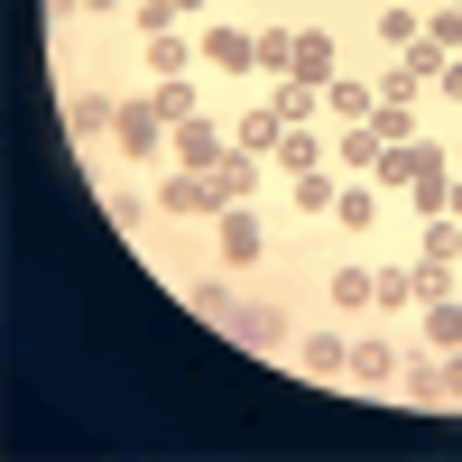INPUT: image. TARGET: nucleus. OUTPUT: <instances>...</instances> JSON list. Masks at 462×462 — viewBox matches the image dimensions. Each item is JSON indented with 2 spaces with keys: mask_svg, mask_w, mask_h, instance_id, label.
Listing matches in <instances>:
<instances>
[{
  "mask_svg": "<svg viewBox=\"0 0 462 462\" xmlns=\"http://www.w3.org/2000/svg\"><path fill=\"white\" fill-rule=\"evenodd\" d=\"M204 250H213L222 278L259 287V278H268V250H278V213H268V204H222V213L204 222Z\"/></svg>",
  "mask_w": 462,
  "mask_h": 462,
  "instance_id": "obj_1",
  "label": "nucleus"
},
{
  "mask_svg": "<svg viewBox=\"0 0 462 462\" xmlns=\"http://www.w3.org/2000/svg\"><path fill=\"white\" fill-rule=\"evenodd\" d=\"M241 352H259V361H287V342H296V324H305V305L296 296H278V287H231V305L213 315Z\"/></svg>",
  "mask_w": 462,
  "mask_h": 462,
  "instance_id": "obj_2",
  "label": "nucleus"
},
{
  "mask_svg": "<svg viewBox=\"0 0 462 462\" xmlns=\"http://www.w3.org/2000/svg\"><path fill=\"white\" fill-rule=\"evenodd\" d=\"M84 167H130V176H158L167 167V111L148 102V84L121 93V121H111L102 148H84Z\"/></svg>",
  "mask_w": 462,
  "mask_h": 462,
  "instance_id": "obj_3",
  "label": "nucleus"
},
{
  "mask_svg": "<svg viewBox=\"0 0 462 462\" xmlns=\"http://www.w3.org/2000/svg\"><path fill=\"white\" fill-rule=\"evenodd\" d=\"M315 315H333V324H379V250H324V268H315Z\"/></svg>",
  "mask_w": 462,
  "mask_h": 462,
  "instance_id": "obj_4",
  "label": "nucleus"
},
{
  "mask_svg": "<svg viewBox=\"0 0 462 462\" xmlns=\"http://www.w3.org/2000/svg\"><path fill=\"white\" fill-rule=\"evenodd\" d=\"M195 65L213 74V84H259V37H250V19L241 10L195 19Z\"/></svg>",
  "mask_w": 462,
  "mask_h": 462,
  "instance_id": "obj_5",
  "label": "nucleus"
},
{
  "mask_svg": "<svg viewBox=\"0 0 462 462\" xmlns=\"http://www.w3.org/2000/svg\"><path fill=\"white\" fill-rule=\"evenodd\" d=\"M287 370H296V379H315V389H342V379H352V324L305 315L296 342H287Z\"/></svg>",
  "mask_w": 462,
  "mask_h": 462,
  "instance_id": "obj_6",
  "label": "nucleus"
},
{
  "mask_svg": "<svg viewBox=\"0 0 462 462\" xmlns=\"http://www.w3.org/2000/svg\"><path fill=\"white\" fill-rule=\"evenodd\" d=\"M121 93H130V84H102V74H84V84H56L74 158H84V148H102V139H111V121H121Z\"/></svg>",
  "mask_w": 462,
  "mask_h": 462,
  "instance_id": "obj_7",
  "label": "nucleus"
},
{
  "mask_svg": "<svg viewBox=\"0 0 462 462\" xmlns=\"http://www.w3.org/2000/svg\"><path fill=\"white\" fill-rule=\"evenodd\" d=\"M398 370H407L398 324H361L352 333V379H342V389H352V398H398Z\"/></svg>",
  "mask_w": 462,
  "mask_h": 462,
  "instance_id": "obj_8",
  "label": "nucleus"
},
{
  "mask_svg": "<svg viewBox=\"0 0 462 462\" xmlns=\"http://www.w3.org/2000/svg\"><path fill=\"white\" fill-rule=\"evenodd\" d=\"M148 195H158V222H213V213H222V185L195 176V167H158V176H148Z\"/></svg>",
  "mask_w": 462,
  "mask_h": 462,
  "instance_id": "obj_9",
  "label": "nucleus"
},
{
  "mask_svg": "<svg viewBox=\"0 0 462 462\" xmlns=\"http://www.w3.org/2000/svg\"><path fill=\"white\" fill-rule=\"evenodd\" d=\"M222 158H231V111H195V121H176V130H167V167L213 176Z\"/></svg>",
  "mask_w": 462,
  "mask_h": 462,
  "instance_id": "obj_10",
  "label": "nucleus"
},
{
  "mask_svg": "<svg viewBox=\"0 0 462 462\" xmlns=\"http://www.w3.org/2000/svg\"><path fill=\"white\" fill-rule=\"evenodd\" d=\"M333 195H342V167L324 158V167H305V176H287L278 195H268V213H278V222H333Z\"/></svg>",
  "mask_w": 462,
  "mask_h": 462,
  "instance_id": "obj_11",
  "label": "nucleus"
},
{
  "mask_svg": "<svg viewBox=\"0 0 462 462\" xmlns=\"http://www.w3.org/2000/svg\"><path fill=\"white\" fill-rule=\"evenodd\" d=\"M130 74H139V84H167V74H204V65H195V28L139 37V47H130Z\"/></svg>",
  "mask_w": 462,
  "mask_h": 462,
  "instance_id": "obj_12",
  "label": "nucleus"
},
{
  "mask_svg": "<svg viewBox=\"0 0 462 462\" xmlns=\"http://www.w3.org/2000/svg\"><path fill=\"white\" fill-rule=\"evenodd\" d=\"M213 185H222V204H268V195H278V167L250 158V148H231V158L213 167Z\"/></svg>",
  "mask_w": 462,
  "mask_h": 462,
  "instance_id": "obj_13",
  "label": "nucleus"
},
{
  "mask_svg": "<svg viewBox=\"0 0 462 462\" xmlns=\"http://www.w3.org/2000/svg\"><path fill=\"white\" fill-rule=\"evenodd\" d=\"M370 111H379L370 65H352V74H333V84H324V130H352V121H370Z\"/></svg>",
  "mask_w": 462,
  "mask_h": 462,
  "instance_id": "obj_14",
  "label": "nucleus"
},
{
  "mask_svg": "<svg viewBox=\"0 0 462 462\" xmlns=\"http://www.w3.org/2000/svg\"><path fill=\"white\" fill-rule=\"evenodd\" d=\"M416 305H426V296H416V259L407 250H379V324H407Z\"/></svg>",
  "mask_w": 462,
  "mask_h": 462,
  "instance_id": "obj_15",
  "label": "nucleus"
},
{
  "mask_svg": "<svg viewBox=\"0 0 462 462\" xmlns=\"http://www.w3.org/2000/svg\"><path fill=\"white\" fill-rule=\"evenodd\" d=\"M250 37H259V84H278V74L296 65V10H259Z\"/></svg>",
  "mask_w": 462,
  "mask_h": 462,
  "instance_id": "obj_16",
  "label": "nucleus"
},
{
  "mask_svg": "<svg viewBox=\"0 0 462 462\" xmlns=\"http://www.w3.org/2000/svg\"><path fill=\"white\" fill-rule=\"evenodd\" d=\"M379 158H389V139H379L370 121H352V130H333V167H342V176H379Z\"/></svg>",
  "mask_w": 462,
  "mask_h": 462,
  "instance_id": "obj_17",
  "label": "nucleus"
},
{
  "mask_svg": "<svg viewBox=\"0 0 462 462\" xmlns=\"http://www.w3.org/2000/svg\"><path fill=\"white\" fill-rule=\"evenodd\" d=\"M130 37H167V28H195V19H185L176 10V0H130V19H121Z\"/></svg>",
  "mask_w": 462,
  "mask_h": 462,
  "instance_id": "obj_18",
  "label": "nucleus"
},
{
  "mask_svg": "<svg viewBox=\"0 0 462 462\" xmlns=\"http://www.w3.org/2000/svg\"><path fill=\"white\" fill-rule=\"evenodd\" d=\"M426 47L462 56V0H426Z\"/></svg>",
  "mask_w": 462,
  "mask_h": 462,
  "instance_id": "obj_19",
  "label": "nucleus"
},
{
  "mask_svg": "<svg viewBox=\"0 0 462 462\" xmlns=\"http://www.w3.org/2000/svg\"><path fill=\"white\" fill-rule=\"evenodd\" d=\"M426 102L444 111V121L462 111V56H444V65H435V84H426Z\"/></svg>",
  "mask_w": 462,
  "mask_h": 462,
  "instance_id": "obj_20",
  "label": "nucleus"
},
{
  "mask_svg": "<svg viewBox=\"0 0 462 462\" xmlns=\"http://www.w3.org/2000/svg\"><path fill=\"white\" fill-rule=\"evenodd\" d=\"M444 389H453V407H462V342L444 352Z\"/></svg>",
  "mask_w": 462,
  "mask_h": 462,
  "instance_id": "obj_21",
  "label": "nucleus"
},
{
  "mask_svg": "<svg viewBox=\"0 0 462 462\" xmlns=\"http://www.w3.org/2000/svg\"><path fill=\"white\" fill-rule=\"evenodd\" d=\"M176 10H185V19H213V10H231V0H176Z\"/></svg>",
  "mask_w": 462,
  "mask_h": 462,
  "instance_id": "obj_22",
  "label": "nucleus"
},
{
  "mask_svg": "<svg viewBox=\"0 0 462 462\" xmlns=\"http://www.w3.org/2000/svg\"><path fill=\"white\" fill-rule=\"evenodd\" d=\"M444 148H453V167H462V111H453V121H444Z\"/></svg>",
  "mask_w": 462,
  "mask_h": 462,
  "instance_id": "obj_23",
  "label": "nucleus"
}]
</instances>
